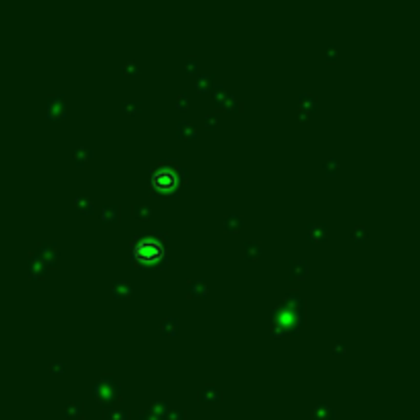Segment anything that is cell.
I'll list each match as a JSON object with an SVG mask.
<instances>
[{"label":"cell","mask_w":420,"mask_h":420,"mask_svg":"<svg viewBox=\"0 0 420 420\" xmlns=\"http://www.w3.org/2000/svg\"><path fill=\"white\" fill-rule=\"evenodd\" d=\"M135 254H137V258L150 262V260L158 258L162 254V248H160V244H156V242H144V244H139L135 248Z\"/></svg>","instance_id":"1"},{"label":"cell","mask_w":420,"mask_h":420,"mask_svg":"<svg viewBox=\"0 0 420 420\" xmlns=\"http://www.w3.org/2000/svg\"><path fill=\"white\" fill-rule=\"evenodd\" d=\"M156 185L158 187H172L174 185V174L172 172H168V170H162V172H158L156 174Z\"/></svg>","instance_id":"2"}]
</instances>
